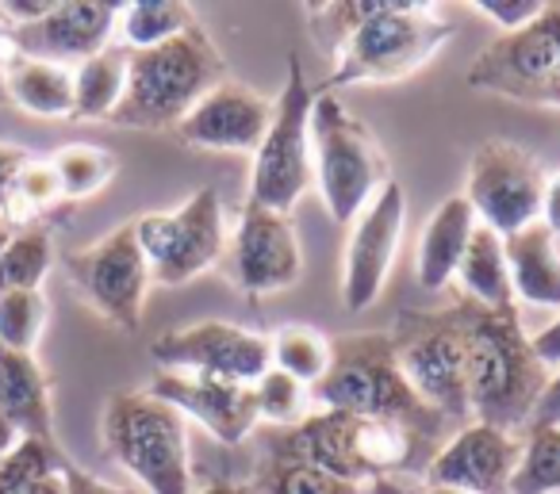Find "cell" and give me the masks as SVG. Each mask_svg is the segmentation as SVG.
<instances>
[{
	"instance_id": "obj_2",
	"label": "cell",
	"mask_w": 560,
	"mask_h": 494,
	"mask_svg": "<svg viewBox=\"0 0 560 494\" xmlns=\"http://www.w3.org/2000/svg\"><path fill=\"white\" fill-rule=\"evenodd\" d=\"M280 445L350 483L422 475L442 445L392 417H361L346 410H312L296 430H284Z\"/></svg>"
},
{
	"instance_id": "obj_40",
	"label": "cell",
	"mask_w": 560,
	"mask_h": 494,
	"mask_svg": "<svg viewBox=\"0 0 560 494\" xmlns=\"http://www.w3.org/2000/svg\"><path fill=\"white\" fill-rule=\"evenodd\" d=\"M541 425H560V368H557V376H549V384H545L526 430H541Z\"/></svg>"
},
{
	"instance_id": "obj_26",
	"label": "cell",
	"mask_w": 560,
	"mask_h": 494,
	"mask_svg": "<svg viewBox=\"0 0 560 494\" xmlns=\"http://www.w3.org/2000/svg\"><path fill=\"white\" fill-rule=\"evenodd\" d=\"M254 494H365L361 483L335 475V471L319 468V463L304 460V456L289 452V448L272 440L269 452L261 456L254 483H246Z\"/></svg>"
},
{
	"instance_id": "obj_9",
	"label": "cell",
	"mask_w": 560,
	"mask_h": 494,
	"mask_svg": "<svg viewBox=\"0 0 560 494\" xmlns=\"http://www.w3.org/2000/svg\"><path fill=\"white\" fill-rule=\"evenodd\" d=\"M312 108H315V89L304 73V62L292 58L289 81H284L280 96L272 101L269 131H265L261 146L254 150L249 192H246L249 203L292 215V208L315 188Z\"/></svg>"
},
{
	"instance_id": "obj_38",
	"label": "cell",
	"mask_w": 560,
	"mask_h": 494,
	"mask_svg": "<svg viewBox=\"0 0 560 494\" xmlns=\"http://www.w3.org/2000/svg\"><path fill=\"white\" fill-rule=\"evenodd\" d=\"M62 486H66V494H139V491H131V486L104 483V479L89 475L78 463H66L62 468Z\"/></svg>"
},
{
	"instance_id": "obj_37",
	"label": "cell",
	"mask_w": 560,
	"mask_h": 494,
	"mask_svg": "<svg viewBox=\"0 0 560 494\" xmlns=\"http://www.w3.org/2000/svg\"><path fill=\"white\" fill-rule=\"evenodd\" d=\"M476 9H480L491 24L506 27V35H511V32H518V27L534 24L545 4L541 0H476Z\"/></svg>"
},
{
	"instance_id": "obj_24",
	"label": "cell",
	"mask_w": 560,
	"mask_h": 494,
	"mask_svg": "<svg viewBox=\"0 0 560 494\" xmlns=\"http://www.w3.org/2000/svg\"><path fill=\"white\" fill-rule=\"evenodd\" d=\"M453 280H457V287H460V299L472 303V307L499 310L514 303L503 238L480 223H476L472 238H468V249H465V257H460Z\"/></svg>"
},
{
	"instance_id": "obj_34",
	"label": "cell",
	"mask_w": 560,
	"mask_h": 494,
	"mask_svg": "<svg viewBox=\"0 0 560 494\" xmlns=\"http://www.w3.org/2000/svg\"><path fill=\"white\" fill-rule=\"evenodd\" d=\"M66 463L70 460L62 456L58 440L20 437L9 452L0 456V494H16L47 475H62Z\"/></svg>"
},
{
	"instance_id": "obj_49",
	"label": "cell",
	"mask_w": 560,
	"mask_h": 494,
	"mask_svg": "<svg viewBox=\"0 0 560 494\" xmlns=\"http://www.w3.org/2000/svg\"><path fill=\"white\" fill-rule=\"evenodd\" d=\"M9 238H12V226L4 223V215H0V249L9 246Z\"/></svg>"
},
{
	"instance_id": "obj_6",
	"label": "cell",
	"mask_w": 560,
	"mask_h": 494,
	"mask_svg": "<svg viewBox=\"0 0 560 494\" xmlns=\"http://www.w3.org/2000/svg\"><path fill=\"white\" fill-rule=\"evenodd\" d=\"M104 452L147 494H192L188 422L150 391H119L101 417Z\"/></svg>"
},
{
	"instance_id": "obj_50",
	"label": "cell",
	"mask_w": 560,
	"mask_h": 494,
	"mask_svg": "<svg viewBox=\"0 0 560 494\" xmlns=\"http://www.w3.org/2000/svg\"><path fill=\"white\" fill-rule=\"evenodd\" d=\"M9 47V24H4V20H0V50Z\"/></svg>"
},
{
	"instance_id": "obj_43",
	"label": "cell",
	"mask_w": 560,
	"mask_h": 494,
	"mask_svg": "<svg viewBox=\"0 0 560 494\" xmlns=\"http://www.w3.org/2000/svg\"><path fill=\"white\" fill-rule=\"evenodd\" d=\"M365 494H415V486L404 483V479H376V483L365 486Z\"/></svg>"
},
{
	"instance_id": "obj_14",
	"label": "cell",
	"mask_w": 560,
	"mask_h": 494,
	"mask_svg": "<svg viewBox=\"0 0 560 494\" xmlns=\"http://www.w3.org/2000/svg\"><path fill=\"white\" fill-rule=\"evenodd\" d=\"M158 372H185V376L231 379V384H257L272 368L269 333L246 326L203 318V322L170 330L150 345Z\"/></svg>"
},
{
	"instance_id": "obj_8",
	"label": "cell",
	"mask_w": 560,
	"mask_h": 494,
	"mask_svg": "<svg viewBox=\"0 0 560 494\" xmlns=\"http://www.w3.org/2000/svg\"><path fill=\"white\" fill-rule=\"evenodd\" d=\"M312 169L315 188L338 226H350L369 200L392 180L388 154L373 131L342 108L335 93H319L312 108Z\"/></svg>"
},
{
	"instance_id": "obj_16",
	"label": "cell",
	"mask_w": 560,
	"mask_h": 494,
	"mask_svg": "<svg viewBox=\"0 0 560 494\" xmlns=\"http://www.w3.org/2000/svg\"><path fill=\"white\" fill-rule=\"evenodd\" d=\"M404 223L407 200L399 180H388L350 223V238L342 249V303L350 315H365L381 299L404 242Z\"/></svg>"
},
{
	"instance_id": "obj_41",
	"label": "cell",
	"mask_w": 560,
	"mask_h": 494,
	"mask_svg": "<svg viewBox=\"0 0 560 494\" xmlns=\"http://www.w3.org/2000/svg\"><path fill=\"white\" fill-rule=\"evenodd\" d=\"M529 345H534L537 361H541L545 368H560V315L552 318L545 330H537L534 338H529Z\"/></svg>"
},
{
	"instance_id": "obj_36",
	"label": "cell",
	"mask_w": 560,
	"mask_h": 494,
	"mask_svg": "<svg viewBox=\"0 0 560 494\" xmlns=\"http://www.w3.org/2000/svg\"><path fill=\"white\" fill-rule=\"evenodd\" d=\"M50 303L43 292H9L0 295V345L16 353H35L47 330Z\"/></svg>"
},
{
	"instance_id": "obj_29",
	"label": "cell",
	"mask_w": 560,
	"mask_h": 494,
	"mask_svg": "<svg viewBox=\"0 0 560 494\" xmlns=\"http://www.w3.org/2000/svg\"><path fill=\"white\" fill-rule=\"evenodd\" d=\"M58 208H70V203H66L62 188H58L50 157H27V165L16 177V188L9 196V208H4V223L12 231L47 226V219H55Z\"/></svg>"
},
{
	"instance_id": "obj_35",
	"label": "cell",
	"mask_w": 560,
	"mask_h": 494,
	"mask_svg": "<svg viewBox=\"0 0 560 494\" xmlns=\"http://www.w3.org/2000/svg\"><path fill=\"white\" fill-rule=\"evenodd\" d=\"M254 387V407H257V422H272L280 430H296L307 414H312V387H304L300 379L284 376L280 368H269Z\"/></svg>"
},
{
	"instance_id": "obj_27",
	"label": "cell",
	"mask_w": 560,
	"mask_h": 494,
	"mask_svg": "<svg viewBox=\"0 0 560 494\" xmlns=\"http://www.w3.org/2000/svg\"><path fill=\"white\" fill-rule=\"evenodd\" d=\"M127 89V50L112 43L108 50L93 55L89 62L73 66V116L78 124H101L112 119Z\"/></svg>"
},
{
	"instance_id": "obj_45",
	"label": "cell",
	"mask_w": 560,
	"mask_h": 494,
	"mask_svg": "<svg viewBox=\"0 0 560 494\" xmlns=\"http://www.w3.org/2000/svg\"><path fill=\"white\" fill-rule=\"evenodd\" d=\"M9 55H12V47L0 50V108H12L9 104Z\"/></svg>"
},
{
	"instance_id": "obj_5",
	"label": "cell",
	"mask_w": 560,
	"mask_h": 494,
	"mask_svg": "<svg viewBox=\"0 0 560 494\" xmlns=\"http://www.w3.org/2000/svg\"><path fill=\"white\" fill-rule=\"evenodd\" d=\"M226 81V62L211 35L192 24L185 35L150 50H127V89L108 124L131 131H165Z\"/></svg>"
},
{
	"instance_id": "obj_17",
	"label": "cell",
	"mask_w": 560,
	"mask_h": 494,
	"mask_svg": "<svg viewBox=\"0 0 560 494\" xmlns=\"http://www.w3.org/2000/svg\"><path fill=\"white\" fill-rule=\"evenodd\" d=\"M119 9L124 4H112V0H62L32 24L9 27V47L24 58H43L73 70L112 47Z\"/></svg>"
},
{
	"instance_id": "obj_15",
	"label": "cell",
	"mask_w": 560,
	"mask_h": 494,
	"mask_svg": "<svg viewBox=\"0 0 560 494\" xmlns=\"http://www.w3.org/2000/svg\"><path fill=\"white\" fill-rule=\"evenodd\" d=\"M219 264L226 269V280L249 299L289 292L304 272V254H300V234L292 215L246 200Z\"/></svg>"
},
{
	"instance_id": "obj_48",
	"label": "cell",
	"mask_w": 560,
	"mask_h": 494,
	"mask_svg": "<svg viewBox=\"0 0 560 494\" xmlns=\"http://www.w3.org/2000/svg\"><path fill=\"white\" fill-rule=\"evenodd\" d=\"M415 494H468V491H460V486H442V483H427L422 491H415Z\"/></svg>"
},
{
	"instance_id": "obj_31",
	"label": "cell",
	"mask_w": 560,
	"mask_h": 494,
	"mask_svg": "<svg viewBox=\"0 0 560 494\" xmlns=\"http://www.w3.org/2000/svg\"><path fill=\"white\" fill-rule=\"evenodd\" d=\"M269 353L272 368L300 379L304 387H315L330 368V338L300 322H289L280 326L277 333H269Z\"/></svg>"
},
{
	"instance_id": "obj_1",
	"label": "cell",
	"mask_w": 560,
	"mask_h": 494,
	"mask_svg": "<svg viewBox=\"0 0 560 494\" xmlns=\"http://www.w3.org/2000/svg\"><path fill=\"white\" fill-rule=\"evenodd\" d=\"M315 39L335 55L330 89L396 85L419 73L453 39V20L419 0H338L307 4Z\"/></svg>"
},
{
	"instance_id": "obj_39",
	"label": "cell",
	"mask_w": 560,
	"mask_h": 494,
	"mask_svg": "<svg viewBox=\"0 0 560 494\" xmlns=\"http://www.w3.org/2000/svg\"><path fill=\"white\" fill-rule=\"evenodd\" d=\"M27 157H32L27 150L0 142V215H4V208H9V196H12V188H16V177L27 165Z\"/></svg>"
},
{
	"instance_id": "obj_28",
	"label": "cell",
	"mask_w": 560,
	"mask_h": 494,
	"mask_svg": "<svg viewBox=\"0 0 560 494\" xmlns=\"http://www.w3.org/2000/svg\"><path fill=\"white\" fill-rule=\"evenodd\" d=\"M50 264H55V234H50V226L12 231L9 246L0 249V295L43 292Z\"/></svg>"
},
{
	"instance_id": "obj_30",
	"label": "cell",
	"mask_w": 560,
	"mask_h": 494,
	"mask_svg": "<svg viewBox=\"0 0 560 494\" xmlns=\"http://www.w3.org/2000/svg\"><path fill=\"white\" fill-rule=\"evenodd\" d=\"M196 24L192 9L180 0H135L119 9V39L124 50H150L185 35Z\"/></svg>"
},
{
	"instance_id": "obj_22",
	"label": "cell",
	"mask_w": 560,
	"mask_h": 494,
	"mask_svg": "<svg viewBox=\"0 0 560 494\" xmlns=\"http://www.w3.org/2000/svg\"><path fill=\"white\" fill-rule=\"evenodd\" d=\"M472 231L476 215L465 196H450L438 203L419 234V249H415V280L422 292H442L445 284H453V272L465 257Z\"/></svg>"
},
{
	"instance_id": "obj_33",
	"label": "cell",
	"mask_w": 560,
	"mask_h": 494,
	"mask_svg": "<svg viewBox=\"0 0 560 494\" xmlns=\"http://www.w3.org/2000/svg\"><path fill=\"white\" fill-rule=\"evenodd\" d=\"M506 494H560V425L526 430Z\"/></svg>"
},
{
	"instance_id": "obj_11",
	"label": "cell",
	"mask_w": 560,
	"mask_h": 494,
	"mask_svg": "<svg viewBox=\"0 0 560 494\" xmlns=\"http://www.w3.org/2000/svg\"><path fill=\"white\" fill-rule=\"evenodd\" d=\"M468 89L537 108H560V4H545L534 24L491 43L468 66Z\"/></svg>"
},
{
	"instance_id": "obj_4",
	"label": "cell",
	"mask_w": 560,
	"mask_h": 494,
	"mask_svg": "<svg viewBox=\"0 0 560 494\" xmlns=\"http://www.w3.org/2000/svg\"><path fill=\"white\" fill-rule=\"evenodd\" d=\"M312 407L346 410V414L361 417H392V422L419 430L434 445H445L457 433L442 414H434L411 391V384H407L396 364L392 333L381 330L350 333V338L330 341V368L312 387Z\"/></svg>"
},
{
	"instance_id": "obj_19",
	"label": "cell",
	"mask_w": 560,
	"mask_h": 494,
	"mask_svg": "<svg viewBox=\"0 0 560 494\" xmlns=\"http://www.w3.org/2000/svg\"><path fill=\"white\" fill-rule=\"evenodd\" d=\"M272 119V101L242 81H219L177 124V139L192 150L215 154H254Z\"/></svg>"
},
{
	"instance_id": "obj_42",
	"label": "cell",
	"mask_w": 560,
	"mask_h": 494,
	"mask_svg": "<svg viewBox=\"0 0 560 494\" xmlns=\"http://www.w3.org/2000/svg\"><path fill=\"white\" fill-rule=\"evenodd\" d=\"M541 223L560 238V169L552 177H545V196H541Z\"/></svg>"
},
{
	"instance_id": "obj_44",
	"label": "cell",
	"mask_w": 560,
	"mask_h": 494,
	"mask_svg": "<svg viewBox=\"0 0 560 494\" xmlns=\"http://www.w3.org/2000/svg\"><path fill=\"white\" fill-rule=\"evenodd\" d=\"M16 494H66V486H62V475H47V479L24 486V491H16Z\"/></svg>"
},
{
	"instance_id": "obj_10",
	"label": "cell",
	"mask_w": 560,
	"mask_h": 494,
	"mask_svg": "<svg viewBox=\"0 0 560 494\" xmlns=\"http://www.w3.org/2000/svg\"><path fill=\"white\" fill-rule=\"evenodd\" d=\"M142 257L150 264V280L165 287H180L188 280L215 269L226 254V219L215 188L192 192L177 211H150L135 219Z\"/></svg>"
},
{
	"instance_id": "obj_3",
	"label": "cell",
	"mask_w": 560,
	"mask_h": 494,
	"mask_svg": "<svg viewBox=\"0 0 560 494\" xmlns=\"http://www.w3.org/2000/svg\"><path fill=\"white\" fill-rule=\"evenodd\" d=\"M549 368L537 361L518 307L483 310L468 303V414L514 433L529 425Z\"/></svg>"
},
{
	"instance_id": "obj_47",
	"label": "cell",
	"mask_w": 560,
	"mask_h": 494,
	"mask_svg": "<svg viewBox=\"0 0 560 494\" xmlns=\"http://www.w3.org/2000/svg\"><path fill=\"white\" fill-rule=\"evenodd\" d=\"M16 440H20L16 425H12V422H9V417L0 414V456L9 452V448H12V445H16Z\"/></svg>"
},
{
	"instance_id": "obj_25",
	"label": "cell",
	"mask_w": 560,
	"mask_h": 494,
	"mask_svg": "<svg viewBox=\"0 0 560 494\" xmlns=\"http://www.w3.org/2000/svg\"><path fill=\"white\" fill-rule=\"evenodd\" d=\"M9 104L39 119L73 116V70L43 58L9 55Z\"/></svg>"
},
{
	"instance_id": "obj_32",
	"label": "cell",
	"mask_w": 560,
	"mask_h": 494,
	"mask_svg": "<svg viewBox=\"0 0 560 494\" xmlns=\"http://www.w3.org/2000/svg\"><path fill=\"white\" fill-rule=\"evenodd\" d=\"M50 165H55V177H58V188H62L66 203H81L89 200V196L104 192V188L112 185V177H116L119 162L112 150L104 146H89V142H73V146H62L55 157H50Z\"/></svg>"
},
{
	"instance_id": "obj_46",
	"label": "cell",
	"mask_w": 560,
	"mask_h": 494,
	"mask_svg": "<svg viewBox=\"0 0 560 494\" xmlns=\"http://www.w3.org/2000/svg\"><path fill=\"white\" fill-rule=\"evenodd\" d=\"M196 494H254L246 483H223V479H215V483H208L203 491H196Z\"/></svg>"
},
{
	"instance_id": "obj_12",
	"label": "cell",
	"mask_w": 560,
	"mask_h": 494,
	"mask_svg": "<svg viewBox=\"0 0 560 494\" xmlns=\"http://www.w3.org/2000/svg\"><path fill=\"white\" fill-rule=\"evenodd\" d=\"M62 264L70 284L78 287V295L104 322L119 326L127 333L139 330L150 292V264L142 257L135 223L116 226V231L104 234L93 246L66 254Z\"/></svg>"
},
{
	"instance_id": "obj_18",
	"label": "cell",
	"mask_w": 560,
	"mask_h": 494,
	"mask_svg": "<svg viewBox=\"0 0 560 494\" xmlns=\"http://www.w3.org/2000/svg\"><path fill=\"white\" fill-rule=\"evenodd\" d=\"M522 440L488 422H468L430 456L422 483L460 486L468 494H506L518 468Z\"/></svg>"
},
{
	"instance_id": "obj_21",
	"label": "cell",
	"mask_w": 560,
	"mask_h": 494,
	"mask_svg": "<svg viewBox=\"0 0 560 494\" xmlns=\"http://www.w3.org/2000/svg\"><path fill=\"white\" fill-rule=\"evenodd\" d=\"M0 414L16 425L20 437L58 440L50 379L35 353H16L0 345Z\"/></svg>"
},
{
	"instance_id": "obj_13",
	"label": "cell",
	"mask_w": 560,
	"mask_h": 494,
	"mask_svg": "<svg viewBox=\"0 0 560 494\" xmlns=\"http://www.w3.org/2000/svg\"><path fill=\"white\" fill-rule=\"evenodd\" d=\"M472 208L476 223L495 231L499 238L541 223L545 169L534 154L506 139H491L468 162V180L460 192Z\"/></svg>"
},
{
	"instance_id": "obj_20",
	"label": "cell",
	"mask_w": 560,
	"mask_h": 494,
	"mask_svg": "<svg viewBox=\"0 0 560 494\" xmlns=\"http://www.w3.org/2000/svg\"><path fill=\"white\" fill-rule=\"evenodd\" d=\"M147 391L170 402L185 422L208 430L219 445H242L257 425L254 387L249 384L185 376V372H154Z\"/></svg>"
},
{
	"instance_id": "obj_7",
	"label": "cell",
	"mask_w": 560,
	"mask_h": 494,
	"mask_svg": "<svg viewBox=\"0 0 560 494\" xmlns=\"http://www.w3.org/2000/svg\"><path fill=\"white\" fill-rule=\"evenodd\" d=\"M392 349L411 391L442 414L453 430L472 422L468 414V303L445 310H404L396 318Z\"/></svg>"
},
{
	"instance_id": "obj_23",
	"label": "cell",
	"mask_w": 560,
	"mask_h": 494,
	"mask_svg": "<svg viewBox=\"0 0 560 494\" xmlns=\"http://www.w3.org/2000/svg\"><path fill=\"white\" fill-rule=\"evenodd\" d=\"M506 269H511L514 299L529 307L560 310V249L557 234L545 223H534L526 231L503 238Z\"/></svg>"
}]
</instances>
